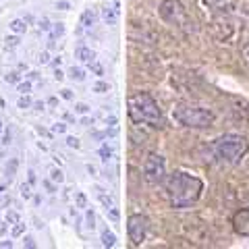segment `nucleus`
Listing matches in <instances>:
<instances>
[{"mask_svg":"<svg viewBox=\"0 0 249 249\" xmlns=\"http://www.w3.org/2000/svg\"><path fill=\"white\" fill-rule=\"evenodd\" d=\"M201 191H204V183L196 175L178 170V173H173L166 178V193H168L170 206L177 210H183V208H189L191 204H196L201 196Z\"/></svg>","mask_w":249,"mask_h":249,"instance_id":"nucleus-1","label":"nucleus"},{"mask_svg":"<svg viewBox=\"0 0 249 249\" xmlns=\"http://www.w3.org/2000/svg\"><path fill=\"white\" fill-rule=\"evenodd\" d=\"M129 116L135 124H150V127H164V114H162L158 102L145 91H139L129 98L127 102Z\"/></svg>","mask_w":249,"mask_h":249,"instance_id":"nucleus-2","label":"nucleus"},{"mask_svg":"<svg viewBox=\"0 0 249 249\" xmlns=\"http://www.w3.org/2000/svg\"><path fill=\"white\" fill-rule=\"evenodd\" d=\"M247 150H249L247 139L239 133H224L210 143L212 156L220 162V164H227V166L237 164V162L247 154Z\"/></svg>","mask_w":249,"mask_h":249,"instance_id":"nucleus-3","label":"nucleus"},{"mask_svg":"<svg viewBox=\"0 0 249 249\" xmlns=\"http://www.w3.org/2000/svg\"><path fill=\"white\" fill-rule=\"evenodd\" d=\"M173 119L189 129H208L214 123V112L210 108L201 106H189V104H178L173 108Z\"/></svg>","mask_w":249,"mask_h":249,"instance_id":"nucleus-4","label":"nucleus"},{"mask_svg":"<svg viewBox=\"0 0 249 249\" xmlns=\"http://www.w3.org/2000/svg\"><path fill=\"white\" fill-rule=\"evenodd\" d=\"M158 13L168 25H173L177 29H183V31L193 29V19L189 17V13H187V9L183 6L181 0H164V2L160 4Z\"/></svg>","mask_w":249,"mask_h":249,"instance_id":"nucleus-5","label":"nucleus"},{"mask_svg":"<svg viewBox=\"0 0 249 249\" xmlns=\"http://www.w3.org/2000/svg\"><path fill=\"white\" fill-rule=\"evenodd\" d=\"M143 177H145V181L152 185L162 183L166 178V160L162 158L160 154L152 152L143 162Z\"/></svg>","mask_w":249,"mask_h":249,"instance_id":"nucleus-6","label":"nucleus"},{"mask_svg":"<svg viewBox=\"0 0 249 249\" xmlns=\"http://www.w3.org/2000/svg\"><path fill=\"white\" fill-rule=\"evenodd\" d=\"M127 235L133 245H142L147 237V218L142 214H131L127 220Z\"/></svg>","mask_w":249,"mask_h":249,"instance_id":"nucleus-7","label":"nucleus"},{"mask_svg":"<svg viewBox=\"0 0 249 249\" xmlns=\"http://www.w3.org/2000/svg\"><path fill=\"white\" fill-rule=\"evenodd\" d=\"M232 227L239 235L247 237L249 235V210H239V212L232 216Z\"/></svg>","mask_w":249,"mask_h":249,"instance_id":"nucleus-8","label":"nucleus"},{"mask_svg":"<svg viewBox=\"0 0 249 249\" xmlns=\"http://www.w3.org/2000/svg\"><path fill=\"white\" fill-rule=\"evenodd\" d=\"M75 56L79 58V60L83 62V65H91V62L96 60V52H93V50L89 48V46L79 44V46L75 48Z\"/></svg>","mask_w":249,"mask_h":249,"instance_id":"nucleus-9","label":"nucleus"},{"mask_svg":"<svg viewBox=\"0 0 249 249\" xmlns=\"http://www.w3.org/2000/svg\"><path fill=\"white\" fill-rule=\"evenodd\" d=\"M102 21L106 25H116V21H119V2H114V6H104Z\"/></svg>","mask_w":249,"mask_h":249,"instance_id":"nucleus-10","label":"nucleus"},{"mask_svg":"<svg viewBox=\"0 0 249 249\" xmlns=\"http://www.w3.org/2000/svg\"><path fill=\"white\" fill-rule=\"evenodd\" d=\"M96 19H98L96 13H93L91 9H85V11L81 13V17H79V25H81L83 29H91L93 25H96Z\"/></svg>","mask_w":249,"mask_h":249,"instance_id":"nucleus-11","label":"nucleus"},{"mask_svg":"<svg viewBox=\"0 0 249 249\" xmlns=\"http://www.w3.org/2000/svg\"><path fill=\"white\" fill-rule=\"evenodd\" d=\"M96 199L102 204V208L104 210H108V208H112L114 206V201H112V197L108 196V193L102 189V187H96Z\"/></svg>","mask_w":249,"mask_h":249,"instance_id":"nucleus-12","label":"nucleus"},{"mask_svg":"<svg viewBox=\"0 0 249 249\" xmlns=\"http://www.w3.org/2000/svg\"><path fill=\"white\" fill-rule=\"evenodd\" d=\"M100 241H102V245H104V247H114V245H116L114 232H112V231H108V227L102 229V232H100Z\"/></svg>","mask_w":249,"mask_h":249,"instance_id":"nucleus-13","label":"nucleus"},{"mask_svg":"<svg viewBox=\"0 0 249 249\" xmlns=\"http://www.w3.org/2000/svg\"><path fill=\"white\" fill-rule=\"evenodd\" d=\"M9 29L13 31V34L23 36V34L27 31V21H25V19H13V21L9 23Z\"/></svg>","mask_w":249,"mask_h":249,"instance_id":"nucleus-14","label":"nucleus"},{"mask_svg":"<svg viewBox=\"0 0 249 249\" xmlns=\"http://www.w3.org/2000/svg\"><path fill=\"white\" fill-rule=\"evenodd\" d=\"M65 36V23H52V27H50V46L54 44V40H58V37Z\"/></svg>","mask_w":249,"mask_h":249,"instance_id":"nucleus-15","label":"nucleus"},{"mask_svg":"<svg viewBox=\"0 0 249 249\" xmlns=\"http://www.w3.org/2000/svg\"><path fill=\"white\" fill-rule=\"evenodd\" d=\"M232 0H204V4L208 6V9H214V11H224L229 9Z\"/></svg>","mask_w":249,"mask_h":249,"instance_id":"nucleus-16","label":"nucleus"},{"mask_svg":"<svg viewBox=\"0 0 249 249\" xmlns=\"http://www.w3.org/2000/svg\"><path fill=\"white\" fill-rule=\"evenodd\" d=\"M98 154H100V160H102L104 162V164H108V162H110L112 160V147L110 145H108V143H102V145H100V150H98Z\"/></svg>","mask_w":249,"mask_h":249,"instance_id":"nucleus-17","label":"nucleus"},{"mask_svg":"<svg viewBox=\"0 0 249 249\" xmlns=\"http://www.w3.org/2000/svg\"><path fill=\"white\" fill-rule=\"evenodd\" d=\"M25 235V222H15V224H11V239H19V237H23Z\"/></svg>","mask_w":249,"mask_h":249,"instance_id":"nucleus-18","label":"nucleus"},{"mask_svg":"<svg viewBox=\"0 0 249 249\" xmlns=\"http://www.w3.org/2000/svg\"><path fill=\"white\" fill-rule=\"evenodd\" d=\"M69 77H71L73 81L81 83V81H85V71L81 67H71V69H69Z\"/></svg>","mask_w":249,"mask_h":249,"instance_id":"nucleus-19","label":"nucleus"},{"mask_svg":"<svg viewBox=\"0 0 249 249\" xmlns=\"http://www.w3.org/2000/svg\"><path fill=\"white\" fill-rule=\"evenodd\" d=\"M19 44H21V36H19V34H15V36H6V37H4V48H6V50L17 48Z\"/></svg>","mask_w":249,"mask_h":249,"instance_id":"nucleus-20","label":"nucleus"},{"mask_svg":"<svg viewBox=\"0 0 249 249\" xmlns=\"http://www.w3.org/2000/svg\"><path fill=\"white\" fill-rule=\"evenodd\" d=\"M88 204H89L88 196H85L83 191H75V208H81V210H85V208H88Z\"/></svg>","mask_w":249,"mask_h":249,"instance_id":"nucleus-21","label":"nucleus"},{"mask_svg":"<svg viewBox=\"0 0 249 249\" xmlns=\"http://www.w3.org/2000/svg\"><path fill=\"white\" fill-rule=\"evenodd\" d=\"M31 106H34V102H31L29 93H21V98L17 100V108H21V110H29Z\"/></svg>","mask_w":249,"mask_h":249,"instance_id":"nucleus-22","label":"nucleus"},{"mask_svg":"<svg viewBox=\"0 0 249 249\" xmlns=\"http://www.w3.org/2000/svg\"><path fill=\"white\" fill-rule=\"evenodd\" d=\"M31 187H34V185H31L29 181L19 185V193H21L23 199H31V197H34V191H31Z\"/></svg>","mask_w":249,"mask_h":249,"instance_id":"nucleus-23","label":"nucleus"},{"mask_svg":"<svg viewBox=\"0 0 249 249\" xmlns=\"http://www.w3.org/2000/svg\"><path fill=\"white\" fill-rule=\"evenodd\" d=\"M85 222H88V229L93 231L96 229V212L91 208H85Z\"/></svg>","mask_w":249,"mask_h":249,"instance_id":"nucleus-24","label":"nucleus"},{"mask_svg":"<svg viewBox=\"0 0 249 249\" xmlns=\"http://www.w3.org/2000/svg\"><path fill=\"white\" fill-rule=\"evenodd\" d=\"M50 181L52 183H65V175H62V170L60 168H50Z\"/></svg>","mask_w":249,"mask_h":249,"instance_id":"nucleus-25","label":"nucleus"},{"mask_svg":"<svg viewBox=\"0 0 249 249\" xmlns=\"http://www.w3.org/2000/svg\"><path fill=\"white\" fill-rule=\"evenodd\" d=\"M89 112H91V106L89 104H85V102H77L75 104V114L85 116V114H89Z\"/></svg>","mask_w":249,"mask_h":249,"instance_id":"nucleus-26","label":"nucleus"},{"mask_svg":"<svg viewBox=\"0 0 249 249\" xmlns=\"http://www.w3.org/2000/svg\"><path fill=\"white\" fill-rule=\"evenodd\" d=\"M88 67H89V71H91L93 75H96V77H104V67L100 65V62H96V60H93L91 65H88Z\"/></svg>","mask_w":249,"mask_h":249,"instance_id":"nucleus-27","label":"nucleus"},{"mask_svg":"<svg viewBox=\"0 0 249 249\" xmlns=\"http://www.w3.org/2000/svg\"><path fill=\"white\" fill-rule=\"evenodd\" d=\"M106 212V216L110 218L112 222H119L121 220V214H119V210H116V206H112V208H108V210H104Z\"/></svg>","mask_w":249,"mask_h":249,"instance_id":"nucleus-28","label":"nucleus"},{"mask_svg":"<svg viewBox=\"0 0 249 249\" xmlns=\"http://www.w3.org/2000/svg\"><path fill=\"white\" fill-rule=\"evenodd\" d=\"M31 88H34L31 81H19L17 83V91L19 93H31Z\"/></svg>","mask_w":249,"mask_h":249,"instance_id":"nucleus-29","label":"nucleus"},{"mask_svg":"<svg viewBox=\"0 0 249 249\" xmlns=\"http://www.w3.org/2000/svg\"><path fill=\"white\" fill-rule=\"evenodd\" d=\"M4 81H6V83H19V81H21V75H19L17 71H11V73L4 75Z\"/></svg>","mask_w":249,"mask_h":249,"instance_id":"nucleus-30","label":"nucleus"},{"mask_svg":"<svg viewBox=\"0 0 249 249\" xmlns=\"http://www.w3.org/2000/svg\"><path fill=\"white\" fill-rule=\"evenodd\" d=\"M52 133L65 135V133H67V124H65V123H54V124H52Z\"/></svg>","mask_w":249,"mask_h":249,"instance_id":"nucleus-31","label":"nucleus"},{"mask_svg":"<svg viewBox=\"0 0 249 249\" xmlns=\"http://www.w3.org/2000/svg\"><path fill=\"white\" fill-rule=\"evenodd\" d=\"M67 145H69V147H73V150H79V147H81V142H79V137L67 135Z\"/></svg>","mask_w":249,"mask_h":249,"instance_id":"nucleus-32","label":"nucleus"},{"mask_svg":"<svg viewBox=\"0 0 249 249\" xmlns=\"http://www.w3.org/2000/svg\"><path fill=\"white\" fill-rule=\"evenodd\" d=\"M108 89H110V85L104 83V81H98V83H93V91L96 93H106Z\"/></svg>","mask_w":249,"mask_h":249,"instance_id":"nucleus-33","label":"nucleus"},{"mask_svg":"<svg viewBox=\"0 0 249 249\" xmlns=\"http://www.w3.org/2000/svg\"><path fill=\"white\" fill-rule=\"evenodd\" d=\"M4 218H6V222H9V224H15V222H19V220H21V218H19V212H15V210H9Z\"/></svg>","mask_w":249,"mask_h":249,"instance_id":"nucleus-34","label":"nucleus"},{"mask_svg":"<svg viewBox=\"0 0 249 249\" xmlns=\"http://www.w3.org/2000/svg\"><path fill=\"white\" fill-rule=\"evenodd\" d=\"M17 166H19V160H17V158H13V160H11V164L6 166V177H9V178L15 177V170H17Z\"/></svg>","mask_w":249,"mask_h":249,"instance_id":"nucleus-35","label":"nucleus"},{"mask_svg":"<svg viewBox=\"0 0 249 249\" xmlns=\"http://www.w3.org/2000/svg\"><path fill=\"white\" fill-rule=\"evenodd\" d=\"M37 62H40V65H48V62H50V54H48V50H44V52L37 54Z\"/></svg>","mask_w":249,"mask_h":249,"instance_id":"nucleus-36","label":"nucleus"},{"mask_svg":"<svg viewBox=\"0 0 249 249\" xmlns=\"http://www.w3.org/2000/svg\"><path fill=\"white\" fill-rule=\"evenodd\" d=\"M11 139H13V137H11V129H4V131H2V145H4V147L11 145Z\"/></svg>","mask_w":249,"mask_h":249,"instance_id":"nucleus-37","label":"nucleus"},{"mask_svg":"<svg viewBox=\"0 0 249 249\" xmlns=\"http://www.w3.org/2000/svg\"><path fill=\"white\" fill-rule=\"evenodd\" d=\"M60 98H62V100H73L75 93H73L71 89H60Z\"/></svg>","mask_w":249,"mask_h":249,"instance_id":"nucleus-38","label":"nucleus"},{"mask_svg":"<svg viewBox=\"0 0 249 249\" xmlns=\"http://www.w3.org/2000/svg\"><path fill=\"white\" fill-rule=\"evenodd\" d=\"M9 227H11V224L6 222V218H4V220H0V235H6V232H9Z\"/></svg>","mask_w":249,"mask_h":249,"instance_id":"nucleus-39","label":"nucleus"},{"mask_svg":"<svg viewBox=\"0 0 249 249\" xmlns=\"http://www.w3.org/2000/svg\"><path fill=\"white\" fill-rule=\"evenodd\" d=\"M50 27H52V25H50V21L44 17V19L40 21V31H50Z\"/></svg>","mask_w":249,"mask_h":249,"instance_id":"nucleus-40","label":"nucleus"},{"mask_svg":"<svg viewBox=\"0 0 249 249\" xmlns=\"http://www.w3.org/2000/svg\"><path fill=\"white\" fill-rule=\"evenodd\" d=\"M56 9H58V11H69V9H71V4L65 2V0H58V2H56Z\"/></svg>","mask_w":249,"mask_h":249,"instance_id":"nucleus-41","label":"nucleus"},{"mask_svg":"<svg viewBox=\"0 0 249 249\" xmlns=\"http://www.w3.org/2000/svg\"><path fill=\"white\" fill-rule=\"evenodd\" d=\"M54 79H56V81H62V79H65V73L60 71V67H54Z\"/></svg>","mask_w":249,"mask_h":249,"instance_id":"nucleus-42","label":"nucleus"},{"mask_svg":"<svg viewBox=\"0 0 249 249\" xmlns=\"http://www.w3.org/2000/svg\"><path fill=\"white\" fill-rule=\"evenodd\" d=\"M23 247H29V249H34V247H36V241L31 239V237H25V239H23Z\"/></svg>","mask_w":249,"mask_h":249,"instance_id":"nucleus-43","label":"nucleus"},{"mask_svg":"<svg viewBox=\"0 0 249 249\" xmlns=\"http://www.w3.org/2000/svg\"><path fill=\"white\" fill-rule=\"evenodd\" d=\"M27 175H29V177H27V181H29L31 185H36V173H34V170H29Z\"/></svg>","mask_w":249,"mask_h":249,"instance_id":"nucleus-44","label":"nucleus"},{"mask_svg":"<svg viewBox=\"0 0 249 249\" xmlns=\"http://www.w3.org/2000/svg\"><path fill=\"white\" fill-rule=\"evenodd\" d=\"M88 173H89L91 177H96V175H98V170H96V166H93V164H88Z\"/></svg>","mask_w":249,"mask_h":249,"instance_id":"nucleus-45","label":"nucleus"},{"mask_svg":"<svg viewBox=\"0 0 249 249\" xmlns=\"http://www.w3.org/2000/svg\"><path fill=\"white\" fill-rule=\"evenodd\" d=\"M60 65H62V58L60 56H56V58L52 60V67H60Z\"/></svg>","mask_w":249,"mask_h":249,"instance_id":"nucleus-46","label":"nucleus"},{"mask_svg":"<svg viewBox=\"0 0 249 249\" xmlns=\"http://www.w3.org/2000/svg\"><path fill=\"white\" fill-rule=\"evenodd\" d=\"M0 247H13V241H0Z\"/></svg>","mask_w":249,"mask_h":249,"instance_id":"nucleus-47","label":"nucleus"},{"mask_svg":"<svg viewBox=\"0 0 249 249\" xmlns=\"http://www.w3.org/2000/svg\"><path fill=\"white\" fill-rule=\"evenodd\" d=\"M34 106H36V110H37V112H40V110L44 112V106H46V104H44V102H37V104H34Z\"/></svg>","mask_w":249,"mask_h":249,"instance_id":"nucleus-48","label":"nucleus"},{"mask_svg":"<svg viewBox=\"0 0 249 249\" xmlns=\"http://www.w3.org/2000/svg\"><path fill=\"white\" fill-rule=\"evenodd\" d=\"M37 131H40V135H44V137H52V133H48V131H44L42 127H37Z\"/></svg>","mask_w":249,"mask_h":249,"instance_id":"nucleus-49","label":"nucleus"},{"mask_svg":"<svg viewBox=\"0 0 249 249\" xmlns=\"http://www.w3.org/2000/svg\"><path fill=\"white\" fill-rule=\"evenodd\" d=\"M44 185H46V189H48L50 193H54V187H52V183H50V181H44Z\"/></svg>","mask_w":249,"mask_h":249,"instance_id":"nucleus-50","label":"nucleus"},{"mask_svg":"<svg viewBox=\"0 0 249 249\" xmlns=\"http://www.w3.org/2000/svg\"><path fill=\"white\" fill-rule=\"evenodd\" d=\"M2 131H4V123L0 121V135H2Z\"/></svg>","mask_w":249,"mask_h":249,"instance_id":"nucleus-51","label":"nucleus"},{"mask_svg":"<svg viewBox=\"0 0 249 249\" xmlns=\"http://www.w3.org/2000/svg\"><path fill=\"white\" fill-rule=\"evenodd\" d=\"M245 54H247V58H249V44L245 46Z\"/></svg>","mask_w":249,"mask_h":249,"instance_id":"nucleus-52","label":"nucleus"},{"mask_svg":"<svg viewBox=\"0 0 249 249\" xmlns=\"http://www.w3.org/2000/svg\"><path fill=\"white\" fill-rule=\"evenodd\" d=\"M0 191H2V187H0Z\"/></svg>","mask_w":249,"mask_h":249,"instance_id":"nucleus-53","label":"nucleus"}]
</instances>
